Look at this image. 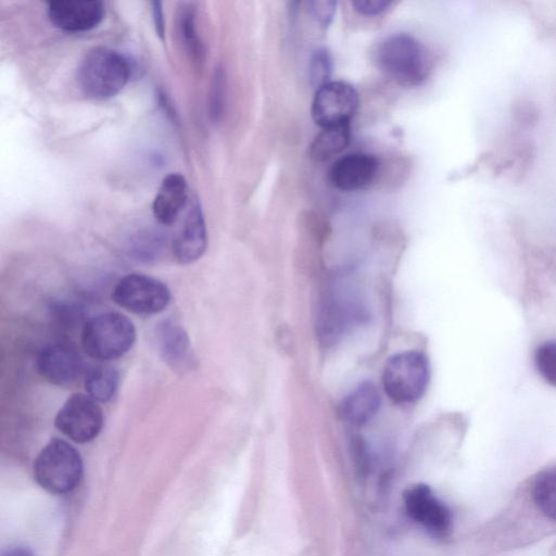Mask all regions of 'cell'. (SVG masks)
Segmentation results:
<instances>
[{
  "label": "cell",
  "mask_w": 556,
  "mask_h": 556,
  "mask_svg": "<svg viewBox=\"0 0 556 556\" xmlns=\"http://www.w3.org/2000/svg\"><path fill=\"white\" fill-rule=\"evenodd\" d=\"M195 13L193 3H181L177 25L178 34L187 52L194 62L201 63L204 59V48L197 30Z\"/></svg>",
  "instance_id": "obj_20"
},
{
  "label": "cell",
  "mask_w": 556,
  "mask_h": 556,
  "mask_svg": "<svg viewBox=\"0 0 556 556\" xmlns=\"http://www.w3.org/2000/svg\"><path fill=\"white\" fill-rule=\"evenodd\" d=\"M404 507L408 517L434 538H445L452 530V514L425 484L409 488L404 493Z\"/></svg>",
  "instance_id": "obj_10"
},
{
  "label": "cell",
  "mask_w": 556,
  "mask_h": 556,
  "mask_svg": "<svg viewBox=\"0 0 556 556\" xmlns=\"http://www.w3.org/2000/svg\"><path fill=\"white\" fill-rule=\"evenodd\" d=\"M136 340L134 324L123 314L109 312L90 318L83 327L81 345L92 358L104 362L118 358Z\"/></svg>",
  "instance_id": "obj_3"
},
{
  "label": "cell",
  "mask_w": 556,
  "mask_h": 556,
  "mask_svg": "<svg viewBox=\"0 0 556 556\" xmlns=\"http://www.w3.org/2000/svg\"><path fill=\"white\" fill-rule=\"evenodd\" d=\"M532 494L540 513L556 520V467L543 470L536 476Z\"/></svg>",
  "instance_id": "obj_21"
},
{
  "label": "cell",
  "mask_w": 556,
  "mask_h": 556,
  "mask_svg": "<svg viewBox=\"0 0 556 556\" xmlns=\"http://www.w3.org/2000/svg\"><path fill=\"white\" fill-rule=\"evenodd\" d=\"M2 556H31L30 552L26 548H22V547H16V548H13L11 551H8L4 555Z\"/></svg>",
  "instance_id": "obj_29"
},
{
  "label": "cell",
  "mask_w": 556,
  "mask_h": 556,
  "mask_svg": "<svg viewBox=\"0 0 556 556\" xmlns=\"http://www.w3.org/2000/svg\"><path fill=\"white\" fill-rule=\"evenodd\" d=\"M377 66L401 86L414 87L429 76L431 63L425 46L414 36L404 33L384 37L376 47Z\"/></svg>",
  "instance_id": "obj_1"
},
{
  "label": "cell",
  "mask_w": 556,
  "mask_h": 556,
  "mask_svg": "<svg viewBox=\"0 0 556 556\" xmlns=\"http://www.w3.org/2000/svg\"><path fill=\"white\" fill-rule=\"evenodd\" d=\"M225 75L222 68H216L210 91V115L214 122L219 121L224 109Z\"/></svg>",
  "instance_id": "obj_25"
},
{
  "label": "cell",
  "mask_w": 556,
  "mask_h": 556,
  "mask_svg": "<svg viewBox=\"0 0 556 556\" xmlns=\"http://www.w3.org/2000/svg\"><path fill=\"white\" fill-rule=\"evenodd\" d=\"M206 227L201 205L194 199L174 236L172 252L180 264H190L202 256L206 248Z\"/></svg>",
  "instance_id": "obj_14"
},
{
  "label": "cell",
  "mask_w": 556,
  "mask_h": 556,
  "mask_svg": "<svg viewBox=\"0 0 556 556\" xmlns=\"http://www.w3.org/2000/svg\"><path fill=\"white\" fill-rule=\"evenodd\" d=\"M189 189L186 178L179 173H170L163 178L153 199L152 212L162 225L174 224L188 204Z\"/></svg>",
  "instance_id": "obj_16"
},
{
  "label": "cell",
  "mask_w": 556,
  "mask_h": 556,
  "mask_svg": "<svg viewBox=\"0 0 556 556\" xmlns=\"http://www.w3.org/2000/svg\"><path fill=\"white\" fill-rule=\"evenodd\" d=\"M365 309L355 295L348 292L328 294L317 317V332L325 344L338 341L350 329L362 323Z\"/></svg>",
  "instance_id": "obj_9"
},
{
  "label": "cell",
  "mask_w": 556,
  "mask_h": 556,
  "mask_svg": "<svg viewBox=\"0 0 556 556\" xmlns=\"http://www.w3.org/2000/svg\"><path fill=\"white\" fill-rule=\"evenodd\" d=\"M380 394L371 382H363L340 404V415L354 426L368 422L379 410Z\"/></svg>",
  "instance_id": "obj_17"
},
{
  "label": "cell",
  "mask_w": 556,
  "mask_h": 556,
  "mask_svg": "<svg viewBox=\"0 0 556 556\" xmlns=\"http://www.w3.org/2000/svg\"><path fill=\"white\" fill-rule=\"evenodd\" d=\"M308 12L323 26L327 27L336 12L337 2L334 1H309L307 2Z\"/></svg>",
  "instance_id": "obj_26"
},
{
  "label": "cell",
  "mask_w": 556,
  "mask_h": 556,
  "mask_svg": "<svg viewBox=\"0 0 556 556\" xmlns=\"http://www.w3.org/2000/svg\"><path fill=\"white\" fill-rule=\"evenodd\" d=\"M156 345L164 362L178 371L190 370L194 366V355L190 340L180 325L167 319L156 327Z\"/></svg>",
  "instance_id": "obj_15"
},
{
  "label": "cell",
  "mask_w": 556,
  "mask_h": 556,
  "mask_svg": "<svg viewBox=\"0 0 556 556\" xmlns=\"http://www.w3.org/2000/svg\"><path fill=\"white\" fill-rule=\"evenodd\" d=\"M152 20L156 35L163 39L165 34L164 17L162 11V2L152 1Z\"/></svg>",
  "instance_id": "obj_28"
},
{
  "label": "cell",
  "mask_w": 556,
  "mask_h": 556,
  "mask_svg": "<svg viewBox=\"0 0 556 556\" xmlns=\"http://www.w3.org/2000/svg\"><path fill=\"white\" fill-rule=\"evenodd\" d=\"M33 471L41 488L63 494L72 491L80 481L83 462L73 445L61 439H52L37 455Z\"/></svg>",
  "instance_id": "obj_4"
},
{
  "label": "cell",
  "mask_w": 556,
  "mask_h": 556,
  "mask_svg": "<svg viewBox=\"0 0 556 556\" xmlns=\"http://www.w3.org/2000/svg\"><path fill=\"white\" fill-rule=\"evenodd\" d=\"M391 4L392 1L388 0H358L352 2L355 11L366 16L379 15Z\"/></svg>",
  "instance_id": "obj_27"
},
{
  "label": "cell",
  "mask_w": 556,
  "mask_h": 556,
  "mask_svg": "<svg viewBox=\"0 0 556 556\" xmlns=\"http://www.w3.org/2000/svg\"><path fill=\"white\" fill-rule=\"evenodd\" d=\"M534 363L542 378L556 387V342L541 344L535 351Z\"/></svg>",
  "instance_id": "obj_23"
},
{
  "label": "cell",
  "mask_w": 556,
  "mask_h": 556,
  "mask_svg": "<svg viewBox=\"0 0 556 556\" xmlns=\"http://www.w3.org/2000/svg\"><path fill=\"white\" fill-rule=\"evenodd\" d=\"M427 356L419 351H405L391 356L384 365L382 384L394 403L408 404L419 400L429 383Z\"/></svg>",
  "instance_id": "obj_5"
},
{
  "label": "cell",
  "mask_w": 556,
  "mask_h": 556,
  "mask_svg": "<svg viewBox=\"0 0 556 556\" xmlns=\"http://www.w3.org/2000/svg\"><path fill=\"white\" fill-rule=\"evenodd\" d=\"M308 76L311 85L318 89L328 84L332 72V59L325 48L317 49L311 58Z\"/></svg>",
  "instance_id": "obj_22"
},
{
  "label": "cell",
  "mask_w": 556,
  "mask_h": 556,
  "mask_svg": "<svg viewBox=\"0 0 556 556\" xmlns=\"http://www.w3.org/2000/svg\"><path fill=\"white\" fill-rule=\"evenodd\" d=\"M350 137V124L323 128L311 144L309 155L315 161L328 160L345 149Z\"/></svg>",
  "instance_id": "obj_19"
},
{
  "label": "cell",
  "mask_w": 556,
  "mask_h": 556,
  "mask_svg": "<svg viewBox=\"0 0 556 556\" xmlns=\"http://www.w3.org/2000/svg\"><path fill=\"white\" fill-rule=\"evenodd\" d=\"M130 67L119 52L97 47L88 51L79 63L77 81L90 99L104 100L117 94L128 83Z\"/></svg>",
  "instance_id": "obj_2"
},
{
  "label": "cell",
  "mask_w": 556,
  "mask_h": 556,
  "mask_svg": "<svg viewBox=\"0 0 556 556\" xmlns=\"http://www.w3.org/2000/svg\"><path fill=\"white\" fill-rule=\"evenodd\" d=\"M164 241L157 232H148L135 240L132 252L135 256L142 261H150L161 253Z\"/></svg>",
  "instance_id": "obj_24"
},
{
  "label": "cell",
  "mask_w": 556,
  "mask_h": 556,
  "mask_svg": "<svg viewBox=\"0 0 556 556\" xmlns=\"http://www.w3.org/2000/svg\"><path fill=\"white\" fill-rule=\"evenodd\" d=\"M54 425L77 443L93 440L102 429L103 413L98 402L83 393L72 394L59 409Z\"/></svg>",
  "instance_id": "obj_7"
},
{
  "label": "cell",
  "mask_w": 556,
  "mask_h": 556,
  "mask_svg": "<svg viewBox=\"0 0 556 556\" xmlns=\"http://www.w3.org/2000/svg\"><path fill=\"white\" fill-rule=\"evenodd\" d=\"M112 300L131 313L151 315L168 305L170 292L166 285L153 277L128 274L113 288Z\"/></svg>",
  "instance_id": "obj_6"
},
{
  "label": "cell",
  "mask_w": 556,
  "mask_h": 556,
  "mask_svg": "<svg viewBox=\"0 0 556 556\" xmlns=\"http://www.w3.org/2000/svg\"><path fill=\"white\" fill-rule=\"evenodd\" d=\"M379 172L378 159L369 153H350L338 159L329 172L330 184L341 191H357L368 187Z\"/></svg>",
  "instance_id": "obj_13"
},
{
  "label": "cell",
  "mask_w": 556,
  "mask_h": 556,
  "mask_svg": "<svg viewBox=\"0 0 556 556\" xmlns=\"http://www.w3.org/2000/svg\"><path fill=\"white\" fill-rule=\"evenodd\" d=\"M47 14L55 27L68 33H80L102 22L104 5L98 0H53L48 2Z\"/></svg>",
  "instance_id": "obj_12"
},
{
  "label": "cell",
  "mask_w": 556,
  "mask_h": 556,
  "mask_svg": "<svg viewBox=\"0 0 556 556\" xmlns=\"http://www.w3.org/2000/svg\"><path fill=\"white\" fill-rule=\"evenodd\" d=\"M358 104V93L353 86L344 81H329L316 89L312 117L321 129L350 124Z\"/></svg>",
  "instance_id": "obj_8"
},
{
  "label": "cell",
  "mask_w": 556,
  "mask_h": 556,
  "mask_svg": "<svg viewBox=\"0 0 556 556\" xmlns=\"http://www.w3.org/2000/svg\"><path fill=\"white\" fill-rule=\"evenodd\" d=\"M36 367L39 375L48 382L67 387L81 375L84 364L74 346L55 342L43 346L39 351Z\"/></svg>",
  "instance_id": "obj_11"
},
{
  "label": "cell",
  "mask_w": 556,
  "mask_h": 556,
  "mask_svg": "<svg viewBox=\"0 0 556 556\" xmlns=\"http://www.w3.org/2000/svg\"><path fill=\"white\" fill-rule=\"evenodd\" d=\"M118 381V372L113 366L104 363L97 364L86 372L85 389L94 401L104 403L115 394Z\"/></svg>",
  "instance_id": "obj_18"
}]
</instances>
